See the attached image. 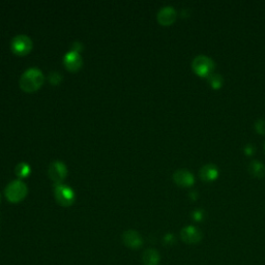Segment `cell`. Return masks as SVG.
<instances>
[{
	"label": "cell",
	"mask_w": 265,
	"mask_h": 265,
	"mask_svg": "<svg viewBox=\"0 0 265 265\" xmlns=\"http://www.w3.org/2000/svg\"><path fill=\"white\" fill-rule=\"evenodd\" d=\"M45 81L43 72L38 68L27 69L20 78V87L26 92L37 91Z\"/></svg>",
	"instance_id": "1"
},
{
	"label": "cell",
	"mask_w": 265,
	"mask_h": 265,
	"mask_svg": "<svg viewBox=\"0 0 265 265\" xmlns=\"http://www.w3.org/2000/svg\"><path fill=\"white\" fill-rule=\"evenodd\" d=\"M28 193V188L25 182L21 179L11 181L5 190V194L8 200L13 203L22 201Z\"/></svg>",
	"instance_id": "2"
},
{
	"label": "cell",
	"mask_w": 265,
	"mask_h": 265,
	"mask_svg": "<svg viewBox=\"0 0 265 265\" xmlns=\"http://www.w3.org/2000/svg\"><path fill=\"white\" fill-rule=\"evenodd\" d=\"M54 196L58 204L64 207L71 206L75 202L76 199V194L74 190L64 184H55Z\"/></svg>",
	"instance_id": "3"
},
{
	"label": "cell",
	"mask_w": 265,
	"mask_h": 265,
	"mask_svg": "<svg viewBox=\"0 0 265 265\" xmlns=\"http://www.w3.org/2000/svg\"><path fill=\"white\" fill-rule=\"evenodd\" d=\"M192 68L198 76L208 78L213 72L214 62L206 55H198L193 60Z\"/></svg>",
	"instance_id": "4"
},
{
	"label": "cell",
	"mask_w": 265,
	"mask_h": 265,
	"mask_svg": "<svg viewBox=\"0 0 265 265\" xmlns=\"http://www.w3.org/2000/svg\"><path fill=\"white\" fill-rule=\"evenodd\" d=\"M12 51L17 55H26L32 49V40L26 35H18L11 42Z\"/></svg>",
	"instance_id": "5"
},
{
	"label": "cell",
	"mask_w": 265,
	"mask_h": 265,
	"mask_svg": "<svg viewBox=\"0 0 265 265\" xmlns=\"http://www.w3.org/2000/svg\"><path fill=\"white\" fill-rule=\"evenodd\" d=\"M48 174L55 184H62V181L68 175V168L63 162L54 161L49 166Z\"/></svg>",
	"instance_id": "6"
},
{
	"label": "cell",
	"mask_w": 265,
	"mask_h": 265,
	"mask_svg": "<svg viewBox=\"0 0 265 265\" xmlns=\"http://www.w3.org/2000/svg\"><path fill=\"white\" fill-rule=\"evenodd\" d=\"M180 238L188 244H196L202 240L203 233L200 229H198L195 226H187L181 229Z\"/></svg>",
	"instance_id": "7"
},
{
	"label": "cell",
	"mask_w": 265,
	"mask_h": 265,
	"mask_svg": "<svg viewBox=\"0 0 265 265\" xmlns=\"http://www.w3.org/2000/svg\"><path fill=\"white\" fill-rule=\"evenodd\" d=\"M121 238L123 244L129 248H132V250H139L143 245V238L136 230L129 229L124 231Z\"/></svg>",
	"instance_id": "8"
},
{
	"label": "cell",
	"mask_w": 265,
	"mask_h": 265,
	"mask_svg": "<svg viewBox=\"0 0 265 265\" xmlns=\"http://www.w3.org/2000/svg\"><path fill=\"white\" fill-rule=\"evenodd\" d=\"M63 64L69 71L76 72V71L81 69V66L83 64L82 56L79 52L74 51V50H71V51H69L64 55Z\"/></svg>",
	"instance_id": "9"
},
{
	"label": "cell",
	"mask_w": 265,
	"mask_h": 265,
	"mask_svg": "<svg viewBox=\"0 0 265 265\" xmlns=\"http://www.w3.org/2000/svg\"><path fill=\"white\" fill-rule=\"evenodd\" d=\"M176 19V11L171 6L163 7L158 13V21L165 26L171 25Z\"/></svg>",
	"instance_id": "10"
},
{
	"label": "cell",
	"mask_w": 265,
	"mask_h": 265,
	"mask_svg": "<svg viewBox=\"0 0 265 265\" xmlns=\"http://www.w3.org/2000/svg\"><path fill=\"white\" fill-rule=\"evenodd\" d=\"M173 179L180 187H191L195 182V178L193 174L186 169L176 170L173 173Z\"/></svg>",
	"instance_id": "11"
},
{
	"label": "cell",
	"mask_w": 265,
	"mask_h": 265,
	"mask_svg": "<svg viewBox=\"0 0 265 265\" xmlns=\"http://www.w3.org/2000/svg\"><path fill=\"white\" fill-rule=\"evenodd\" d=\"M200 177L204 181H213L214 179H217L219 176V169L215 165L213 164H207L204 165L203 167L199 171Z\"/></svg>",
	"instance_id": "12"
},
{
	"label": "cell",
	"mask_w": 265,
	"mask_h": 265,
	"mask_svg": "<svg viewBox=\"0 0 265 265\" xmlns=\"http://www.w3.org/2000/svg\"><path fill=\"white\" fill-rule=\"evenodd\" d=\"M161 255L156 248H147L142 255V262L144 265H159Z\"/></svg>",
	"instance_id": "13"
},
{
	"label": "cell",
	"mask_w": 265,
	"mask_h": 265,
	"mask_svg": "<svg viewBox=\"0 0 265 265\" xmlns=\"http://www.w3.org/2000/svg\"><path fill=\"white\" fill-rule=\"evenodd\" d=\"M248 171L253 176L261 178L265 176V166L259 161H253L248 165Z\"/></svg>",
	"instance_id": "14"
},
{
	"label": "cell",
	"mask_w": 265,
	"mask_h": 265,
	"mask_svg": "<svg viewBox=\"0 0 265 265\" xmlns=\"http://www.w3.org/2000/svg\"><path fill=\"white\" fill-rule=\"evenodd\" d=\"M31 172V168H30V165L25 163V162H21L19 163L18 165L16 166L15 168V173L16 175L20 177V178H23V177H26L30 174Z\"/></svg>",
	"instance_id": "15"
},
{
	"label": "cell",
	"mask_w": 265,
	"mask_h": 265,
	"mask_svg": "<svg viewBox=\"0 0 265 265\" xmlns=\"http://www.w3.org/2000/svg\"><path fill=\"white\" fill-rule=\"evenodd\" d=\"M208 80H209L211 87L214 88V89H219L222 86V84H223V78L218 73H212L208 77Z\"/></svg>",
	"instance_id": "16"
},
{
	"label": "cell",
	"mask_w": 265,
	"mask_h": 265,
	"mask_svg": "<svg viewBox=\"0 0 265 265\" xmlns=\"http://www.w3.org/2000/svg\"><path fill=\"white\" fill-rule=\"evenodd\" d=\"M204 217H205V214H204V211L202 209H196L192 213V218L196 222H201L204 219Z\"/></svg>",
	"instance_id": "17"
},
{
	"label": "cell",
	"mask_w": 265,
	"mask_h": 265,
	"mask_svg": "<svg viewBox=\"0 0 265 265\" xmlns=\"http://www.w3.org/2000/svg\"><path fill=\"white\" fill-rule=\"evenodd\" d=\"M255 129L261 135H265V119H258L255 122Z\"/></svg>",
	"instance_id": "18"
},
{
	"label": "cell",
	"mask_w": 265,
	"mask_h": 265,
	"mask_svg": "<svg viewBox=\"0 0 265 265\" xmlns=\"http://www.w3.org/2000/svg\"><path fill=\"white\" fill-rule=\"evenodd\" d=\"M49 80L52 83V84H58L61 80V76L58 72H52L49 74Z\"/></svg>",
	"instance_id": "19"
},
{
	"label": "cell",
	"mask_w": 265,
	"mask_h": 265,
	"mask_svg": "<svg viewBox=\"0 0 265 265\" xmlns=\"http://www.w3.org/2000/svg\"><path fill=\"white\" fill-rule=\"evenodd\" d=\"M244 153L245 155H248V156H252L254 154V147L251 145V144H248L244 147Z\"/></svg>",
	"instance_id": "20"
},
{
	"label": "cell",
	"mask_w": 265,
	"mask_h": 265,
	"mask_svg": "<svg viewBox=\"0 0 265 265\" xmlns=\"http://www.w3.org/2000/svg\"><path fill=\"white\" fill-rule=\"evenodd\" d=\"M0 202H2V194H0Z\"/></svg>",
	"instance_id": "21"
},
{
	"label": "cell",
	"mask_w": 265,
	"mask_h": 265,
	"mask_svg": "<svg viewBox=\"0 0 265 265\" xmlns=\"http://www.w3.org/2000/svg\"><path fill=\"white\" fill-rule=\"evenodd\" d=\"M264 148H265V144H264Z\"/></svg>",
	"instance_id": "22"
}]
</instances>
